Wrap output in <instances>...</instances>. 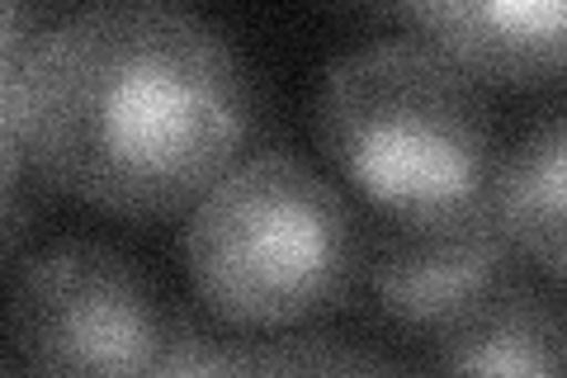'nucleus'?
<instances>
[{
    "label": "nucleus",
    "mask_w": 567,
    "mask_h": 378,
    "mask_svg": "<svg viewBox=\"0 0 567 378\" xmlns=\"http://www.w3.org/2000/svg\"><path fill=\"white\" fill-rule=\"evenodd\" d=\"M412 29L492 85H554L567 58V0H416Z\"/></svg>",
    "instance_id": "obj_6"
},
{
    "label": "nucleus",
    "mask_w": 567,
    "mask_h": 378,
    "mask_svg": "<svg viewBox=\"0 0 567 378\" xmlns=\"http://www.w3.org/2000/svg\"><path fill=\"white\" fill-rule=\"evenodd\" d=\"M279 374V369H303V374H374L388 369L383 355H364L350 350L331 336H293V340H275V346H251L241 340L237 350V374Z\"/></svg>",
    "instance_id": "obj_9"
},
{
    "label": "nucleus",
    "mask_w": 567,
    "mask_h": 378,
    "mask_svg": "<svg viewBox=\"0 0 567 378\" xmlns=\"http://www.w3.org/2000/svg\"><path fill=\"white\" fill-rule=\"evenodd\" d=\"M237 350H241V340H223L199 317L171 313L152 374H237Z\"/></svg>",
    "instance_id": "obj_10"
},
{
    "label": "nucleus",
    "mask_w": 567,
    "mask_h": 378,
    "mask_svg": "<svg viewBox=\"0 0 567 378\" xmlns=\"http://www.w3.org/2000/svg\"><path fill=\"white\" fill-rule=\"evenodd\" d=\"M251 76L175 0H100L29 43L20 129L52 190L118 218L189 208L251 137Z\"/></svg>",
    "instance_id": "obj_1"
},
{
    "label": "nucleus",
    "mask_w": 567,
    "mask_h": 378,
    "mask_svg": "<svg viewBox=\"0 0 567 378\" xmlns=\"http://www.w3.org/2000/svg\"><path fill=\"white\" fill-rule=\"evenodd\" d=\"M10 340L39 374H152L171 313L104 242H58L10 284Z\"/></svg>",
    "instance_id": "obj_4"
},
{
    "label": "nucleus",
    "mask_w": 567,
    "mask_h": 378,
    "mask_svg": "<svg viewBox=\"0 0 567 378\" xmlns=\"http://www.w3.org/2000/svg\"><path fill=\"white\" fill-rule=\"evenodd\" d=\"M317 142L393 223L440 227L492 208L487 104L431 43L388 39L331 62L317 90Z\"/></svg>",
    "instance_id": "obj_2"
},
{
    "label": "nucleus",
    "mask_w": 567,
    "mask_h": 378,
    "mask_svg": "<svg viewBox=\"0 0 567 378\" xmlns=\"http://www.w3.org/2000/svg\"><path fill=\"white\" fill-rule=\"evenodd\" d=\"M33 39H39V29H33V0H0V58L24 62Z\"/></svg>",
    "instance_id": "obj_13"
},
{
    "label": "nucleus",
    "mask_w": 567,
    "mask_h": 378,
    "mask_svg": "<svg viewBox=\"0 0 567 378\" xmlns=\"http://www.w3.org/2000/svg\"><path fill=\"white\" fill-rule=\"evenodd\" d=\"M563 313L558 303L511 279L506 289L477 298L435 331V365L454 374H511L554 378L563 369Z\"/></svg>",
    "instance_id": "obj_7"
},
{
    "label": "nucleus",
    "mask_w": 567,
    "mask_h": 378,
    "mask_svg": "<svg viewBox=\"0 0 567 378\" xmlns=\"http://www.w3.org/2000/svg\"><path fill=\"white\" fill-rule=\"evenodd\" d=\"M20 67L0 58V200L29 175V152H24V129H20Z\"/></svg>",
    "instance_id": "obj_11"
},
{
    "label": "nucleus",
    "mask_w": 567,
    "mask_h": 378,
    "mask_svg": "<svg viewBox=\"0 0 567 378\" xmlns=\"http://www.w3.org/2000/svg\"><path fill=\"white\" fill-rule=\"evenodd\" d=\"M43 185L48 180L29 166V175L6 194V200H0V260H10L14 246L33 232V218L43 213Z\"/></svg>",
    "instance_id": "obj_12"
},
{
    "label": "nucleus",
    "mask_w": 567,
    "mask_h": 378,
    "mask_svg": "<svg viewBox=\"0 0 567 378\" xmlns=\"http://www.w3.org/2000/svg\"><path fill=\"white\" fill-rule=\"evenodd\" d=\"M563 166H567V129L558 114H548L539 129H529L516 152L496 161L492 175V218L506 232V242L520 251V260L539 265L548 279H563Z\"/></svg>",
    "instance_id": "obj_8"
},
{
    "label": "nucleus",
    "mask_w": 567,
    "mask_h": 378,
    "mask_svg": "<svg viewBox=\"0 0 567 378\" xmlns=\"http://www.w3.org/2000/svg\"><path fill=\"white\" fill-rule=\"evenodd\" d=\"M185 269L237 331H289L336 313L364 269L346 194L289 152L237 156L189 204Z\"/></svg>",
    "instance_id": "obj_3"
},
{
    "label": "nucleus",
    "mask_w": 567,
    "mask_h": 378,
    "mask_svg": "<svg viewBox=\"0 0 567 378\" xmlns=\"http://www.w3.org/2000/svg\"><path fill=\"white\" fill-rule=\"evenodd\" d=\"M350 6H360L364 14H374V20L406 24V29H412V14H416V0H350Z\"/></svg>",
    "instance_id": "obj_14"
},
{
    "label": "nucleus",
    "mask_w": 567,
    "mask_h": 378,
    "mask_svg": "<svg viewBox=\"0 0 567 378\" xmlns=\"http://www.w3.org/2000/svg\"><path fill=\"white\" fill-rule=\"evenodd\" d=\"M511 279H520V251L496 227L492 208L440 227L393 223L369 265L379 313L412 336H435Z\"/></svg>",
    "instance_id": "obj_5"
}]
</instances>
